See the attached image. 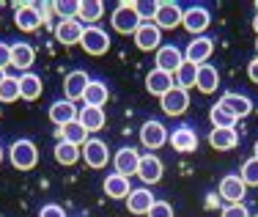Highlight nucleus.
Here are the masks:
<instances>
[{"mask_svg": "<svg viewBox=\"0 0 258 217\" xmlns=\"http://www.w3.org/2000/svg\"><path fill=\"white\" fill-rule=\"evenodd\" d=\"M140 17L138 11H135V3H129V0H121L118 6H115L113 17H110V25H113L115 33H124V36H135V30L140 28Z\"/></svg>", "mask_w": 258, "mask_h": 217, "instance_id": "1", "label": "nucleus"}, {"mask_svg": "<svg viewBox=\"0 0 258 217\" xmlns=\"http://www.w3.org/2000/svg\"><path fill=\"white\" fill-rule=\"evenodd\" d=\"M9 159H11V165H14L17 171H30V168H36V162H39V148H36L33 140L20 138V140L11 143Z\"/></svg>", "mask_w": 258, "mask_h": 217, "instance_id": "2", "label": "nucleus"}, {"mask_svg": "<svg viewBox=\"0 0 258 217\" xmlns=\"http://www.w3.org/2000/svg\"><path fill=\"white\" fill-rule=\"evenodd\" d=\"M184 20V9L179 3H173V0H162V3L157 6V17H154V25L159 30H173L179 28Z\"/></svg>", "mask_w": 258, "mask_h": 217, "instance_id": "3", "label": "nucleus"}, {"mask_svg": "<svg viewBox=\"0 0 258 217\" xmlns=\"http://www.w3.org/2000/svg\"><path fill=\"white\" fill-rule=\"evenodd\" d=\"M80 151H83V159H85V165H88V168H104V165L110 162V146L104 143V140H99V138H88V143H85L83 148H80Z\"/></svg>", "mask_w": 258, "mask_h": 217, "instance_id": "4", "label": "nucleus"}, {"mask_svg": "<svg viewBox=\"0 0 258 217\" xmlns=\"http://www.w3.org/2000/svg\"><path fill=\"white\" fill-rule=\"evenodd\" d=\"M80 47H83L88 55H104V52L110 49V36H107V30H102L99 25H91V28H85L83 39H80Z\"/></svg>", "mask_w": 258, "mask_h": 217, "instance_id": "5", "label": "nucleus"}, {"mask_svg": "<svg viewBox=\"0 0 258 217\" xmlns=\"http://www.w3.org/2000/svg\"><path fill=\"white\" fill-rule=\"evenodd\" d=\"M113 168L118 176H138V168H140V154H138V148H132V146H124V148H118V151L113 154Z\"/></svg>", "mask_w": 258, "mask_h": 217, "instance_id": "6", "label": "nucleus"}, {"mask_svg": "<svg viewBox=\"0 0 258 217\" xmlns=\"http://www.w3.org/2000/svg\"><path fill=\"white\" fill-rule=\"evenodd\" d=\"M212 52H214V41L209 36H195V39H189L187 49H184V61L201 66V64H209Z\"/></svg>", "mask_w": 258, "mask_h": 217, "instance_id": "7", "label": "nucleus"}, {"mask_svg": "<svg viewBox=\"0 0 258 217\" xmlns=\"http://www.w3.org/2000/svg\"><path fill=\"white\" fill-rule=\"evenodd\" d=\"M140 143L143 148H151V154H154V148H162L168 143V129H165L162 121H146L143 127H140Z\"/></svg>", "mask_w": 258, "mask_h": 217, "instance_id": "8", "label": "nucleus"}, {"mask_svg": "<svg viewBox=\"0 0 258 217\" xmlns=\"http://www.w3.org/2000/svg\"><path fill=\"white\" fill-rule=\"evenodd\" d=\"M181 25L187 28V33L192 36H201L204 30L212 25V14H209L206 6H189V9H184V20Z\"/></svg>", "mask_w": 258, "mask_h": 217, "instance_id": "9", "label": "nucleus"}, {"mask_svg": "<svg viewBox=\"0 0 258 217\" xmlns=\"http://www.w3.org/2000/svg\"><path fill=\"white\" fill-rule=\"evenodd\" d=\"M217 193H220L223 201H228V203H242L244 195H247V184L239 179V173H228V176L220 179Z\"/></svg>", "mask_w": 258, "mask_h": 217, "instance_id": "10", "label": "nucleus"}, {"mask_svg": "<svg viewBox=\"0 0 258 217\" xmlns=\"http://www.w3.org/2000/svg\"><path fill=\"white\" fill-rule=\"evenodd\" d=\"M220 107H225L228 113L233 116V119H247L250 113H253V99L244 96V94H236V91H228V94H223V99H220Z\"/></svg>", "mask_w": 258, "mask_h": 217, "instance_id": "11", "label": "nucleus"}, {"mask_svg": "<svg viewBox=\"0 0 258 217\" xmlns=\"http://www.w3.org/2000/svg\"><path fill=\"white\" fill-rule=\"evenodd\" d=\"M135 44H138V49H143V52H151V49L157 52L162 47V30L154 22H140V28L135 30Z\"/></svg>", "mask_w": 258, "mask_h": 217, "instance_id": "12", "label": "nucleus"}, {"mask_svg": "<svg viewBox=\"0 0 258 217\" xmlns=\"http://www.w3.org/2000/svg\"><path fill=\"white\" fill-rule=\"evenodd\" d=\"M168 143L179 154H192L195 148H198V132H195L189 124H184V127H176L173 132L168 135Z\"/></svg>", "mask_w": 258, "mask_h": 217, "instance_id": "13", "label": "nucleus"}, {"mask_svg": "<svg viewBox=\"0 0 258 217\" xmlns=\"http://www.w3.org/2000/svg\"><path fill=\"white\" fill-rule=\"evenodd\" d=\"M159 107H162L165 116H181V113H187V107H189V91L176 88V85H173L168 94L159 99Z\"/></svg>", "mask_w": 258, "mask_h": 217, "instance_id": "14", "label": "nucleus"}, {"mask_svg": "<svg viewBox=\"0 0 258 217\" xmlns=\"http://www.w3.org/2000/svg\"><path fill=\"white\" fill-rule=\"evenodd\" d=\"M157 69L165 72V74H176L179 72V66L184 64V52L176 44H162L157 49Z\"/></svg>", "mask_w": 258, "mask_h": 217, "instance_id": "15", "label": "nucleus"}, {"mask_svg": "<svg viewBox=\"0 0 258 217\" xmlns=\"http://www.w3.org/2000/svg\"><path fill=\"white\" fill-rule=\"evenodd\" d=\"M162 173H165V165H162V159L157 157V154H140V168H138V176H140V182L143 184H157L159 179H162Z\"/></svg>", "mask_w": 258, "mask_h": 217, "instance_id": "16", "label": "nucleus"}, {"mask_svg": "<svg viewBox=\"0 0 258 217\" xmlns=\"http://www.w3.org/2000/svg\"><path fill=\"white\" fill-rule=\"evenodd\" d=\"M83 33H85V25L80 20H63V22H58V28H55V39H58V44H63V47L80 44Z\"/></svg>", "mask_w": 258, "mask_h": 217, "instance_id": "17", "label": "nucleus"}, {"mask_svg": "<svg viewBox=\"0 0 258 217\" xmlns=\"http://www.w3.org/2000/svg\"><path fill=\"white\" fill-rule=\"evenodd\" d=\"M88 83H91V77L85 74V69L69 72V74H66V80H63V94H66V99H69V102L83 99L85 88H88Z\"/></svg>", "mask_w": 258, "mask_h": 217, "instance_id": "18", "label": "nucleus"}, {"mask_svg": "<svg viewBox=\"0 0 258 217\" xmlns=\"http://www.w3.org/2000/svg\"><path fill=\"white\" fill-rule=\"evenodd\" d=\"M14 22H17V28L25 30V33H33V30L41 28V20H39V14H36L33 3H17L14 6Z\"/></svg>", "mask_w": 258, "mask_h": 217, "instance_id": "19", "label": "nucleus"}, {"mask_svg": "<svg viewBox=\"0 0 258 217\" xmlns=\"http://www.w3.org/2000/svg\"><path fill=\"white\" fill-rule=\"evenodd\" d=\"M239 143V132L233 127H212L209 132V146L217 148V151H231Z\"/></svg>", "mask_w": 258, "mask_h": 217, "instance_id": "20", "label": "nucleus"}, {"mask_svg": "<svg viewBox=\"0 0 258 217\" xmlns=\"http://www.w3.org/2000/svg\"><path fill=\"white\" fill-rule=\"evenodd\" d=\"M195 88H198L201 94H214V91L220 88V72H217V66L201 64L198 66V74H195Z\"/></svg>", "mask_w": 258, "mask_h": 217, "instance_id": "21", "label": "nucleus"}, {"mask_svg": "<svg viewBox=\"0 0 258 217\" xmlns=\"http://www.w3.org/2000/svg\"><path fill=\"white\" fill-rule=\"evenodd\" d=\"M77 113L80 110L75 107V102H69V99H58V102L50 104V121L55 127H66V124L77 121Z\"/></svg>", "mask_w": 258, "mask_h": 217, "instance_id": "22", "label": "nucleus"}, {"mask_svg": "<svg viewBox=\"0 0 258 217\" xmlns=\"http://www.w3.org/2000/svg\"><path fill=\"white\" fill-rule=\"evenodd\" d=\"M55 138L63 140V143H72V146L83 148L85 143H88V129H85L80 121H72V124H66V127L55 129Z\"/></svg>", "mask_w": 258, "mask_h": 217, "instance_id": "23", "label": "nucleus"}, {"mask_svg": "<svg viewBox=\"0 0 258 217\" xmlns=\"http://www.w3.org/2000/svg\"><path fill=\"white\" fill-rule=\"evenodd\" d=\"M170 88H173V74L159 72L157 66H154V69H151L149 74H146V91H149V94H154V96L162 99Z\"/></svg>", "mask_w": 258, "mask_h": 217, "instance_id": "24", "label": "nucleus"}, {"mask_svg": "<svg viewBox=\"0 0 258 217\" xmlns=\"http://www.w3.org/2000/svg\"><path fill=\"white\" fill-rule=\"evenodd\" d=\"M154 206V193H151L149 187H138L132 190L126 198V209L132 214H149V209Z\"/></svg>", "mask_w": 258, "mask_h": 217, "instance_id": "25", "label": "nucleus"}, {"mask_svg": "<svg viewBox=\"0 0 258 217\" xmlns=\"http://www.w3.org/2000/svg\"><path fill=\"white\" fill-rule=\"evenodd\" d=\"M33 61H36V49L30 44H25V41L11 44V66H14V69H20L22 74H25V72H30Z\"/></svg>", "mask_w": 258, "mask_h": 217, "instance_id": "26", "label": "nucleus"}, {"mask_svg": "<svg viewBox=\"0 0 258 217\" xmlns=\"http://www.w3.org/2000/svg\"><path fill=\"white\" fill-rule=\"evenodd\" d=\"M104 193L107 198H113V201H126L129 193H132V184H129L126 176H118V173H110L107 179H104Z\"/></svg>", "mask_w": 258, "mask_h": 217, "instance_id": "27", "label": "nucleus"}, {"mask_svg": "<svg viewBox=\"0 0 258 217\" xmlns=\"http://www.w3.org/2000/svg\"><path fill=\"white\" fill-rule=\"evenodd\" d=\"M41 91H44V83H41L39 74H33V72L20 74V99H25V102H36V99L41 96Z\"/></svg>", "mask_w": 258, "mask_h": 217, "instance_id": "28", "label": "nucleus"}, {"mask_svg": "<svg viewBox=\"0 0 258 217\" xmlns=\"http://www.w3.org/2000/svg\"><path fill=\"white\" fill-rule=\"evenodd\" d=\"M77 121L83 124V127L88 129V135H91V132H99V129H104L107 116H104V107H88V104H85V107L77 113Z\"/></svg>", "mask_w": 258, "mask_h": 217, "instance_id": "29", "label": "nucleus"}, {"mask_svg": "<svg viewBox=\"0 0 258 217\" xmlns=\"http://www.w3.org/2000/svg\"><path fill=\"white\" fill-rule=\"evenodd\" d=\"M104 17V3L102 0H80V14L77 20L85 25V28H91V25H96Z\"/></svg>", "mask_w": 258, "mask_h": 217, "instance_id": "30", "label": "nucleus"}, {"mask_svg": "<svg viewBox=\"0 0 258 217\" xmlns=\"http://www.w3.org/2000/svg\"><path fill=\"white\" fill-rule=\"evenodd\" d=\"M107 96H110L107 85L99 83V80H91L85 94H83V102L88 104V107H102V104H107Z\"/></svg>", "mask_w": 258, "mask_h": 217, "instance_id": "31", "label": "nucleus"}, {"mask_svg": "<svg viewBox=\"0 0 258 217\" xmlns=\"http://www.w3.org/2000/svg\"><path fill=\"white\" fill-rule=\"evenodd\" d=\"M52 157L58 165H75L80 162V157H83V151H80V146H72V143H63V140H58L52 148Z\"/></svg>", "mask_w": 258, "mask_h": 217, "instance_id": "32", "label": "nucleus"}, {"mask_svg": "<svg viewBox=\"0 0 258 217\" xmlns=\"http://www.w3.org/2000/svg\"><path fill=\"white\" fill-rule=\"evenodd\" d=\"M195 74H198V66L189 64V61H184V64L179 66V72L173 74V85L176 88H184V91L195 88Z\"/></svg>", "mask_w": 258, "mask_h": 217, "instance_id": "33", "label": "nucleus"}, {"mask_svg": "<svg viewBox=\"0 0 258 217\" xmlns=\"http://www.w3.org/2000/svg\"><path fill=\"white\" fill-rule=\"evenodd\" d=\"M52 9H55V17H60V22L63 20H77L80 0H58V3H52Z\"/></svg>", "mask_w": 258, "mask_h": 217, "instance_id": "34", "label": "nucleus"}, {"mask_svg": "<svg viewBox=\"0 0 258 217\" xmlns=\"http://www.w3.org/2000/svg\"><path fill=\"white\" fill-rule=\"evenodd\" d=\"M20 99V77H9L0 83V102H17Z\"/></svg>", "mask_w": 258, "mask_h": 217, "instance_id": "35", "label": "nucleus"}, {"mask_svg": "<svg viewBox=\"0 0 258 217\" xmlns=\"http://www.w3.org/2000/svg\"><path fill=\"white\" fill-rule=\"evenodd\" d=\"M239 179H242L247 187H258V159L255 157L244 159L242 171H239Z\"/></svg>", "mask_w": 258, "mask_h": 217, "instance_id": "36", "label": "nucleus"}, {"mask_svg": "<svg viewBox=\"0 0 258 217\" xmlns=\"http://www.w3.org/2000/svg\"><path fill=\"white\" fill-rule=\"evenodd\" d=\"M209 121H212V127H233V124H236V119H233L225 107H220V104H212V110H209Z\"/></svg>", "mask_w": 258, "mask_h": 217, "instance_id": "37", "label": "nucleus"}, {"mask_svg": "<svg viewBox=\"0 0 258 217\" xmlns=\"http://www.w3.org/2000/svg\"><path fill=\"white\" fill-rule=\"evenodd\" d=\"M157 0H135V11H138V17L143 22H154L157 17Z\"/></svg>", "mask_w": 258, "mask_h": 217, "instance_id": "38", "label": "nucleus"}, {"mask_svg": "<svg viewBox=\"0 0 258 217\" xmlns=\"http://www.w3.org/2000/svg\"><path fill=\"white\" fill-rule=\"evenodd\" d=\"M146 217H176V214H173V206L168 201H154V206L149 209Z\"/></svg>", "mask_w": 258, "mask_h": 217, "instance_id": "39", "label": "nucleus"}, {"mask_svg": "<svg viewBox=\"0 0 258 217\" xmlns=\"http://www.w3.org/2000/svg\"><path fill=\"white\" fill-rule=\"evenodd\" d=\"M220 217H250V212H247V206H244V203H228Z\"/></svg>", "mask_w": 258, "mask_h": 217, "instance_id": "40", "label": "nucleus"}, {"mask_svg": "<svg viewBox=\"0 0 258 217\" xmlns=\"http://www.w3.org/2000/svg\"><path fill=\"white\" fill-rule=\"evenodd\" d=\"M33 6H36V14H39V20H41V25L52 22V14H55L52 3H33Z\"/></svg>", "mask_w": 258, "mask_h": 217, "instance_id": "41", "label": "nucleus"}, {"mask_svg": "<svg viewBox=\"0 0 258 217\" xmlns=\"http://www.w3.org/2000/svg\"><path fill=\"white\" fill-rule=\"evenodd\" d=\"M39 217H66L63 206H58V203H47V206H41Z\"/></svg>", "mask_w": 258, "mask_h": 217, "instance_id": "42", "label": "nucleus"}, {"mask_svg": "<svg viewBox=\"0 0 258 217\" xmlns=\"http://www.w3.org/2000/svg\"><path fill=\"white\" fill-rule=\"evenodd\" d=\"M6 66H11V44L0 41V69L6 72Z\"/></svg>", "mask_w": 258, "mask_h": 217, "instance_id": "43", "label": "nucleus"}, {"mask_svg": "<svg viewBox=\"0 0 258 217\" xmlns=\"http://www.w3.org/2000/svg\"><path fill=\"white\" fill-rule=\"evenodd\" d=\"M247 77H250V80H253V83L258 85V55H255V58L247 64Z\"/></svg>", "mask_w": 258, "mask_h": 217, "instance_id": "44", "label": "nucleus"}, {"mask_svg": "<svg viewBox=\"0 0 258 217\" xmlns=\"http://www.w3.org/2000/svg\"><path fill=\"white\" fill-rule=\"evenodd\" d=\"M253 30H255V33H258V14L253 17Z\"/></svg>", "mask_w": 258, "mask_h": 217, "instance_id": "45", "label": "nucleus"}, {"mask_svg": "<svg viewBox=\"0 0 258 217\" xmlns=\"http://www.w3.org/2000/svg\"><path fill=\"white\" fill-rule=\"evenodd\" d=\"M3 80H6V72H3V69H0V83H3Z\"/></svg>", "mask_w": 258, "mask_h": 217, "instance_id": "46", "label": "nucleus"}, {"mask_svg": "<svg viewBox=\"0 0 258 217\" xmlns=\"http://www.w3.org/2000/svg\"><path fill=\"white\" fill-rule=\"evenodd\" d=\"M3 157H6V154H3V146H0V162H3Z\"/></svg>", "mask_w": 258, "mask_h": 217, "instance_id": "47", "label": "nucleus"}, {"mask_svg": "<svg viewBox=\"0 0 258 217\" xmlns=\"http://www.w3.org/2000/svg\"><path fill=\"white\" fill-rule=\"evenodd\" d=\"M253 157H255V159H258V140H255V154H253Z\"/></svg>", "mask_w": 258, "mask_h": 217, "instance_id": "48", "label": "nucleus"}, {"mask_svg": "<svg viewBox=\"0 0 258 217\" xmlns=\"http://www.w3.org/2000/svg\"><path fill=\"white\" fill-rule=\"evenodd\" d=\"M255 49H258V39H255Z\"/></svg>", "mask_w": 258, "mask_h": 217, "instance_id": "49", "label": "nucleus"}, {"mask_svg": "<svg viewBox=\"0 0 258 217\" xmlns=\"http://www.w3.org/2000/svg\"><path fill=\"white\" fill-rule=\"evenodd\" d=\"M255 11H258V3H255Z\"/></svg>", "mask_w": 258, "mask_h": 217, "instance_id": "50", "label": "nucleus"}, {"mask_svg": "<svg viewBox=\"0 0 258 217\" xmlns=\"http://www.w3.org/2000/svg\"><path fill=\"white\" fill-rule=\"evenodd\" d=\"M250 217H258V214H250Z\"/></svg>", "mask_w": 258, "mask_h": 217, "instance_id": "51", "label": "nucleus"}, {"mask_svg": "<svg viewBox=\"0 0 258 217\" xmlns=\"http://www.w3.org/2000/svg\"><path fill=\"white\" fill-rule=\"evenodd\" d=\"M0 116H3V110H0Z\"/></svg>", "mask_w": 258, "mask_h": 217, "instance_id": "52", "label": "nucleus"}]
</instances>
